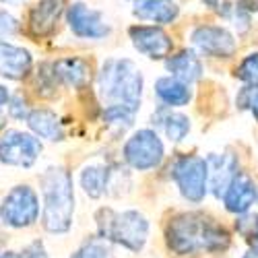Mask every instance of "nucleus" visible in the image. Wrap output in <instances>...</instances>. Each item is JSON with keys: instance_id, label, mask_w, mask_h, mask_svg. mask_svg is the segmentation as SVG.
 I'll return each instance as SVG.
<instances>
[{"instance_id": "8", "label": "nucleus", "mask_w": 258, "mask_h": 258, "mask_svg": "<svg viewBox=\"0 0 258 258\" xmlns=\"http://www.w3.org/2000/svg\"><path fill=\"white\" fill-rule=\"evenodd\" d=\"M41 149H44V145L35 135L13 128V131H7L0 137V161L13 167L29 169L39 159Z\"/></svg>"}, {"instance_id": "9", "label": "nucleus", "mask_w": 258, "mask_h": 258, "mask_svg": "<svg viewBox=\"0 0 258 258\" xmlns=\"http://www.w3.org/2000/svg\"><path fill=\"white\" fill-rule=\"evenodd\" d=\"M190 41L195 50L203 56L209 58H229L235 54V37L219 25H201L197 29H192Z\"/></svg>"}, {"instance_id": "23", "label": "nucleus", "mask_w": 258, "mask_h": 258, "mask_svg": "<svg viewBox=\"0 0 258 258\" xmlns=\"http://www.w3.org/2000/svg\"><path fill=\"white\" fill-rule=\"evenodd\" d=\"M139 112V107H133V105H124V103H110L103 110V122L114 128V131H126L131 128L133 122H135V116Z\"/></svg>"}, {"instance_id": "34", "label": "nucleus", "mask_w": 258, "mask_h": 258, "mask_svg": "<svg viewBox=\"0 0 258 258\" xmlns=\"http://www.w3.org/2000/svg\"><path fill=\"white\" fill-rule=\"evenodd\" d=\"M0 258H27L23 252H13V250H9V252H3L0 254Z\"/></svg>"}, {"instance_id": "33", "label": "nucleus", "mask_w": 258, "mask_h": 258, "mask_svg": "<svg viewBox=\"0 0 258 258\" xmlns=\"http://www.w3.org/2000/svg\"><path fill=\"white\" fill-rule=\"evenodd\" d=\"M9 99H11V93H9V89L5 87V85H0V110L9 103Z\"/></svg>"}, {"instance_id": "4", "label": "nucleus", "mask_w": 258, "mask_h": 258, "mask_svg": "<svg viewBox=\"0 0 258 258\" xmlns=\"http://www.w3.org/2000/svg\"><path fill=\"white\" fill-rule=\"evenodd\" d=\"M97 233L99 238L118 244L131 252H141L149 240V221L143 213L128 209V211H114L103 207L95 213Z\"/></svg>"}, {"instance_id": "15", "label": "nucleus", "mask_w": 258, "mask_h": 258, "mask_svg": "<svg viewBox=\"0 0 258 258\" xmlns=\"http://www.w3.org/2000/svg\"><path fill=\"white\" fill-rule=\"evenodd\" d=\"M207 165H209V186L213 188V195L221 199L233 176L238 174V157L231 153H221V155L211 153L207 157Z\"/></svg>"}, {"instance_id": "5", "label": "nucleus", "mask_w": 258, "mask_h": 258, "mask_svg": "<svg viewBox=\"0 0 258 258\" xmlns=\"http://www.w3.org/2000/svg\"><path fill=\"white\" fill-rule=\"evenodd\" d=\"M171 178H174L184 201L192 205L205 201L209 190V165L205 157L180 155L171 163Z\"/></svg>"}, {"instance_id": "30", "label": "nucleus", "mask_w": 258, "mask_h": 258, "mask_svg": "<svg viewBox=\"0 0 258 258\" xmlns=\"http://www.w3.org/2000/svg\"><path fill=\"white\" fill-rule=\"evenodd\" d=\"M19 31V21L17 17H13L9 11L0 9V39L5 37H13Z\"/></svg>"}, {"instance_id": "14", "label": "nucleus", "mask_w": 258, "mask_h": 258, "mask_svg": "<svg viewBox=\"0 0 258 258\" xmlns=\"http://www.w3.org/2000/svg\"><path fill=\"white\" fill-rule=\"evenodd\" d=\"M62 13H64V0H39L29 11V19H27L29 31L35 37L50 35L56 29Z\"/></svg>"}, {"instance_id": "1", "label": "nucleus", "mask_w": 258, "mask_h": 258, "mask_svg": "<svg viewBox=\"0 0 258 258\" xmlns=\"http://www.w3.org/2000/svg\"><path fill=\"white\" fill-rule=\"evenodd\" d=\"M167 246L178 256H195L199 252L219 254L231 244L223 225L215 223L203 213H180L167 223Z\"/></svg>"}, {"instance_id": "11", "label": "nucleus", "mask_w": 258, "mask_h": 258, "mask_svg": "<svg viewBox=\"0 0 258 258\" xmlns=\"http://www.w3.org/2000/svg\"><path fill=\"white\" fill-rule=\"evenodd\" d=\"M133 46L151 60H165L171 54L174 41L171 35L165 33L159 25H135L128 29Z\"/></svg>"}, {"instance_id": "26", "label": "nucleus", "mask_w": 258, "mask_h": 258, "mask_svg": "<svg viewBox=\"0 0 258 258\" xmlns=\"http://www.w3.org/2000/svg\"><path fill=\"white\" fill-rule=\"evenodd\" d=\"M235 77L246 85H258V52L248 54L240 62V67L235 69Z\"/></svg>"}, {"instance_id": "28", "label": "nucleus", "mask_w": 258, "mask_h": 258, "mask_svg": "<svg viewBox=\"0 0 258 258\" xmlns=\"http://www.w3.org/2000/svg\"><path fill=\"white\" fill-rule=\"evenodd\" d=\"M238 231L244 238H258V215L254 213H242V219L235 223Z\"/></svg>"}, {"instance_id": "37", "label": "nucleus", "mask_w": 258, "mask_h": 258, "mask_svg": "<svg viewBox=\"0 0 258 258\" xmlns=\"http://www.w3.org/2000/svg\"><path fill=\"white\" fill-rule=\"evenodd\" d=\"M133 3H139V0H133Z\"/></svg>"}, {"instance_id": "27", "label": "nucleus", "mask_w": 258, "mask_h": 258, "mask_svg": "<svg viewBox=\"0 0 258 258\" xmlns=\"http://www.w3.org/2000/svg\"><path fill=\"white\" fill-rule=\"evenodd\" d=\"M238 105L242 110H248L254 120L258 122V85H248L238 95Z\"/></svg>"}, {"instance_id": "36", "label": "nucleus", "mask_w": 258, "mask_h": 258, "mask_svg": "<svg viewBox=\"0 0 258 258\" xmlns=\"http://www.w3.org/2000/svg\"><path fill=\"white\" fill-rule=\"evenodd\" d=\"M0 3H5V5L15 7V5H23V3H27V0H0Z\"/></svg>"}, {"instance_id": "20", "label": "nucleus", "mask_w": 258, "mask_h": 258, "mask_svg": "<svg viewBox=\"0 0 258 258\" xmlns=\"http://www.w3.org/2000/svg\"><path fill=\"white\" fill-rule=\"evenodd\" d=\"M25 120H27V126L31 128V133L37 139H46V141H52V143L64 139L62 122H60V118L52 110H46V107H37V110H31L27 114Z\"/></svg>"}, {"instance_id": "19", "label": "nucleus", "mask_w": 258, "mask_h": 258, "mask_svg": "<svg viewBox=\"0 0 258 258\" xmlns=\"http://www.w3.org/2000/svg\"><path fill=\"white\" fill-rule=\"evenodd\" d=\"M165 69L171 77H176L178 81H182L186 85L197 83L203 77V62L192 50H184L176 56H167Z\"/></svg>"}, {"instance_id": "32", "label": "nucleus", "mask_w": 258, "mask_h": 258, "mask_svg": "<svg viewBox=\"0 0 258 258\" xmlns=\"http://www.w3.org/2000/svg\"><path fill=\"white\" fill-rule=\"evenodd\" d=\"M203 3L209 7V9H213L215 13H219V15H229V5H227V0H203Z\"/></svg>"}, {"instance_id": "35", "label": "nucleus", "mask_w": 258, "mask_h": 258, "mask_svg": "<svg viewBox=\"0 0 258 258\" xmlns=\"http://www.w3.org/2000/svg\"><path fill=\"white\" fill-rule=\"evenodd\" d=\"M244 258H258V240L254 242V246H252V250H248V252L244 254Z\"/></svg>"}, {"instance_id": "12", "label": "nucleus", "mask_w": 258, "mask_h": 258, "mask_svg": "<svg viewBox=\"0 0 258 258\" xmlns=\"http://www.w3.org/2000/svg\"><path fill=\"white\" fill-rule=\"evenodd\" d=\"M31 69H33V58L29 50L0 39V77L9 81H21L29 77Z\"/></svg>"}, {"instance_id": "2", "label": "nucleus", "mask_w": 258, "mask_h": 258, "mask_svg": "<svg viewBox=\"0 0 258 258\" xmlns=\"http://www.w3.org/2000/svg\"><path fill=\"white\" fill-rule=\"evenodd\" d=\"M41 186V225L48 233H67L75 217V186L67 167L50 165L39 176Z\"/></svg>"}, {"instance_id": "25", "label": "nucleus", "mask_w": 258, "mask_h": 258, "mask_svg": "<svg viewBox=\"0 0 258 258\" xmlns=\"http://www.w3.org/2000/svg\"><path fill=\"white\" fill-rule=\"evenodd\" d=\"M71 258H116L110 242H105L101 238H93L89 242H85L83 246H79Z\"/></svg>"}, {"instance_id": "13", "label": "nucleus", "mask_w": 258, "mask_h": 258, "mask_svg": "<svg viewBox=\"0 0 258 258\" xmlns=\"http://www.w3.org/2000/svg\"><path fill=\"white\" fill-rule=\"evenodd\" d=\"M256 199H258V188L254 180L248 174H240V171L233 176V180L223 192V205L233 215L248 213L250 207L256 203Z\"/></svg>"}, {"instance_id": "17", "label": "nucleus", "mask_w": 258, "mask_h": 258, "mask_svg": "<svg viewBox=\"0 0 258 258\" xmlns=\"http://www.w3.org/2000/svg\"><path fill=\"white\" fill-rule=\"evenodd\" d=\"M133 15L141 21H151L155 25H169L178 19L180 7L176 0H139Z\"/></svg>"}, {"instance_id": "16", "label": "nucleus", "mask_w": 258, "mask_h": 258, "mask_svg": "<svg viewBox=\"0 0 258 258\" xmlns=\"http://www.w3.org/2000/svg\"><path fill=\"white\" fill-rule=\"evenodd\" d=\"M120 169H114L110 165H87L83 167L79 182L81 188L85 190V195L91 199H101L107 192H112V184L114 178Z\"/></svg>"}, {"instance_id": "22", "label": "nucleus", "mask_w": 258, "mask_h": 258, "mask_svg": "<svg viewBox=\"0 0 258 258\" xmlns=\"http://www.w3.org/2000/svg\"><path fill=\"white\" fill-rule=\"evenodd\" d=\"M155 95L165 107H182V105H188L192 99L190 85L178 81L171 75L155 81Z\"/></svg>"}, {"instance_id": "6", "label": "nucleus", "mask_w": 258, "mask_h": 258, "mask_svg": "<svg viewBox=\"0 0 258 258\" xmlns=\"http://www.w3.org/2000/svg\"><path fill=\"white\" fill-rule=\"evenodd\" d=\"M39 219V197L37 192L27 186L19 184L7 192L0 203V221L13 229L31 227Z\"/></svg>"}, {"instance_id": "18", "label": "nucleus", "mask_w": 258, "mask_h": 258, "mask_svg": "<svg viewBox=\"0 0 258 258\" xmlns=\"http://www.w3.org/2000/svg\"><path fill=\"white\" fill-rule=\"evenodd\" d=\"M54 71H56L60 83L69 85V87H75V89H83L91 79V64L79 56H69V58L56 60Z\"/></svg>"}, {"instance_id": "7", "label": "nucleus", "mask_w": 258, "mask_h": 258, "mask_svg": "<svg viewBox=\"0 0 258 258\" xmlns=\"http://www.w3.org/2000/svg\"><path fill=\"white\" fill-rule=\"evenodd\" d=\"M122 157L128 167L137 171H151L161 165L165 157V147L155 131L143 128L126 139L122 147Z\"/></svg>"}, {"instance_id": "21", "label": "nucleus", "mask_w": 258, "mask_h": 258, "mask_svg": "<svg viewBox=\"0 0 258 258\" xmlns=\"http://www.w3.org/2000/svg\"><path fill=\"white\" fill-rule=\"evenodd\" d=\"M153 124H157L161 128L163 135L171 143H182L192 128L188 116H184L180 112H171V107H165V105H161L153 114Z\"/></svg>"}, {"instance_id": "24", "label": "nucleus", "mask_w": 258, "mask_h": 258, "mask_svg": "<svg viewBox=\"0 0 258 258\" xmlns=\"http://www.w3.org/2000/svg\"><path fill=\"white\" fill-rule=\"evenodd\" d=\"M58 75L54 71V62H44L39 64L37 69V79H35V85H37V93L41 97H52L56 93V87H58Z\"/></svg>"}, {"instance_id": "38", "label": "nucleus", "mask_w": 258, "mask_h": 258, "mask_svg": "<svg viewBox=\"0 0 258 258\" xmlns=\"http://www.w3.org/2000/svg\"><path fill=\"white\" fill-rule=\"evenodd\" d=\"M256 240H258V238H256Z\"/></svg>"}, {"instance_id": "10", "label": "nucleus", "mask_w": 258, "mask_h": 258, "mask_svg": "<svg viewBox=\"0 0 258 258\" xmlns=\"http://www.w3.org/2000/svg\"><path fill=\"white\" fill-rule=\"evenodd\" d=\"M67 21L71 31L81 39H105L112 33V27L105 23L103 15L85 3H73L67 9Z\"/></svg>"}, {"instance_id": "31", "label": "nucleus", "mask_w": 258, "mask_h": 258, "mask_svg": "<svg viewBox=\"0 0 258 258\" xmlns=\"http://www.w3.org/2000/svg\"><path fill=\"white\" fill-rule=\"evenodd\" d=\"M23 254H25L27 258H48V252H46V248H44V242H39V240L31 242V244L23 250Z\"/></svg>"}, {"instance_id": "3", "label": "nucleus", "mask_w": 258, "mask_h": 258, "mask_svg": "<svg viewBox=\"0 0 258 258\" xmlns=\"http://www.w3.org/2000/svg\"><path fill=\"white\" fill-rule=\"evenodd\" d=\"M143 85L145 79L141 69L128 58L105 60L97 77L99 95L107 103H124V105L141 107Z\"/></svg>"}, {"instance_id": "29", "label": "nucleus", "mask_w": 258, "mask_h": 258, "mask_svg": "<svg viewBox=\"0 0 258 258\" xmlns=\"http://www.w3.org/2000/svg\"><path fill=\"white\" fill-rule=\"evenodd\" d=\"M7 105H9V114H11L15 120H25L27 114L31 112V110H29V105H27V99L21 95V93L13 95V97L9 99Z\"/></svg>"}]
</instances>
